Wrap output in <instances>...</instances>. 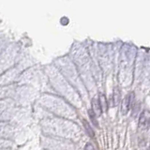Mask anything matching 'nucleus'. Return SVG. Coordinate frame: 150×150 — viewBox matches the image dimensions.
<instances>
[{"label":"nucleus","instance_id":"423d86ee","mask_svg":"<svg viewBox=\"0 0 150 150\" xmlns=\"http://www.w3.org/2000/svg\"><path fill=\"white\" fill-rule=\"evenodd\" d=\"M112 100H114V105L118 104L119 100H120V92H119L118 88H115L114 90V98H112Z\"/></svg>","mask_w":150,"mask_h":150},{"label":"nucleus","instance_id":"f257e3e1","mask_svg":"<svg viewBox=\"0 0 150 150\" xmlns=\"http://www.w3.org/2000/svg\"><path fill=\"white\" fill-rule=\"evenodd\" d=\"M133 96H134L133 93H129L124 98V100L121 103V112L123 115H126L129 112V108H131V106Z\"/></svg>","mask_w":150,"mask_h":150},{"label":"nucleus","instance_id":"39448f33","mask_svg":"<svg viewBox=\"0 0 150 150\" xmlns=\"http://www.w3.org/2000/svg\"><path fill=\"white\" fill-rule=\"evenodd\" d=\"M83 125H84V129H86V132H87V134L90 136L91 138H93L94 137V131L92 129V128L90 127V125H89V123L86 121V120H83Z\"/></svg>","mask_w":150,"mask_h":150},{"label":"nucleus","instance_id":"f03ea898","mask_svg":"<svg viewBox=\"0 0 150 150\" xmlns=\"http://www.w3.org/2000/svg\"><path fill=\"white\" fill-rule=\"evenodd\" d=\"M150 125V112L148 111L142 112L139 119V127L143 129H147Z\"/></svg>","mask_w":150,"mask_h":150},{"label":"nucleus","instance_id":"20e7f679","mask_svg":"<svg viewBox=\"0 0 150 150\" xmlns=\"http://www.w3.org/2000/svg\"><path fill=\"white\" fill-rule=\"evenodd\" d=\"M98 102H100V104L102 112L106 111L107 110V101H106V98H105L104 95L103 94H100V97H98Z\"/></svg>","mask_w":150,"mask_h":150},{"label":"nucleus","instance_id":"1a4fd4ad","mask_svg":"<svg viewBox=\"0 0 150 150\" xmlns=\"http://www.w3.org/2000/svg\"><path fill=\"white\" fill-rule=\"evenodd\" d=\"M60 22H61V25H67L68 23H69V19L66 18V17H63V18L60 20Z\"/></svg>","mask_w":150,"mask_h":150},{"label":"nucleus","instance_id":"0eeeda50","mask_svg":"<svg viewBox=\"0 0 150 150\" xmlns=\"http://www.w3.org/2000/svg\"><path fill=\"white\" fill-rule=\"evenodd\" d=\"M88 115H89V117L91 119V121L93 122V124L96 126V127L98 128V121H97V119H96V115L94 114L93 111H92L91 109H90V110H88Z\"/></svg>","mask_w":150,"mask_h":150},{"label":"nucleus","instance_id":"6e6552de","mask_svg":"<svg viewBox=\"0 0 150 150\" xmlns=\"http://www.w3.org/2000/svg\"><path fill=\"white\" fill-rule=\"evenodd\" d=\"M84 150H97V148L95 147L93 144L91 143H87L86 145V147H84Z\"/></svg>","mask_w":150,"mask_h":150},{"label":"nucleus","instance_id":"7ed1b4c3","mask_svg":"<svg viewBox=\"0 0 150 150\" xmlns=\"http://www.w3.org/2000/svg\"><path fill=\"white\" fill-rule=\"evenodd\" d=\"M92 109L91 110L93 111V112L95 115H96V117H100L102 114V110H101V107H100V102H98V100L96 98H94L93 100H92Z\"/></svg>","mask_w":150,"mask_h":150}]
</instances>
